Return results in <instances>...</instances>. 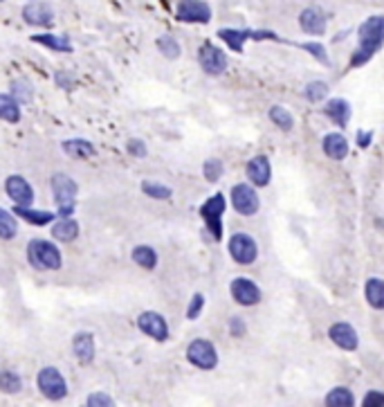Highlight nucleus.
I'll list each match as a JSON object with an SVG mask.
<instances>
[{
  "mask_svg": "<svg viewBox=\"0 0 384 407\" xmlns=\"http://www.w3.org/2000/svg\"><path fill=\"white\" fill-rule=\"evenodd\" d=\"M0 117L7 124H18L20 122V102L11 93L0 95Z\"/></svg>",
  "mask_w": 384,
  "mask_h": 407,
  "instance_id": "5701e85b",
  "label": "nucleus"
},
{
  "mask_svg": "<svg viewBox=\"0 0 384 407\" xmlns=\"http://www.w3.org/2000/svg\"><path fill=\"white\" fill-rule=\"evenodd\" d=\"M16 234H18V223H16L14 214H11L9 209L0 207V237L9 241V239H14Z\"/></svg>",
  "mask_w": 384,
  "mask_h": 407,
  "instance_id": "7c9ffc66",
  "label": "nucleus"
},
{
  "mask_svg": "<svg viewBox=\"0 0 384 407\" xmlns=\"http://www.w3.org/2000/svg\"><path fill=\"white\" fill-rule=\"evenodd\" d=\"M126 151H128L133 158H144V155H146V146H144L142 140H131V142L126 144Z\"/></svg>",
  "mask_w": 384,
  "mask_h": 407,
  "instance_id": "37998d69",
  "label": "nucleus"
},
{
  "mask_svg": "<svg viewBox=\"0 0 384 407\" xmlns=\"http://www.w3.org/2000/svg\"><path fill=\"white\" fill-rule=\"evenodd\" d=\"M328 338L332 340L335 347H340L342 351H355L357 344H360V338H357V331L349 324V322H335L328 329Z\"/></svg>",
  "mask_w": 384,
  "mask_h": 407,
  "instance_id": "dca6fc26",
  "label": "nucleus"
},
{
  "mask_svg": "<svg viewBox=\"0 0 384 407\" xmlns=\"http://www.w3.org/2000/svg\"><path fill=\"white\" fill-rule=\"evenodd\" d=\"M270 122H275V126L277 129H281V131H292L294 129V117H292V113L288 108H283V106H279V104H275L270 108Z\"/></svg>",
  "mask_w": 384,
  "mask_h": 407,
  "instance_id": "c85d7f7f",
  "label": "nucleus"
},
{
  "mask_svg": "<svg viewBox=\"0 0 384 407\" xmlns=\"http://www.w3.org/2000/svg\"><path fill=\"white\" fill-rule=\"evenodd\" d=\"M72 353L81 365H90L95 360V336L90 331H79L72 338Z\"/></svg>",
  "mask_w": 384,
  "mask_h": 407,
  "instance_id": "a211bd4d",
  "label": "nucleus"
},
{
  "mask_svg": "<svg viewBox=\"0 0 384 407\" xmlns=\"http://www.w3.org/2000/svg\"><path fill=\"white\" fill-rule=\"evenodd\" d=\"M11 95H14L20 104H30L32 102V85L25 79L14 81V85H11Z\"/></svg>",
  "mask_w": 384,
  "mask_h": 407,
  "instance_id": "e433bc0d",
  "label": "nucleus"
},
{
  "mask_svg": "<svg viewBox=\"0 0 384 407\" xmlns=\"http://www.w3.org/2000/svg\"><path fill=\"white\" fill-rule=\"evenodd\" d=\"M131 256L140 268L153 270L157 266V252H155V248H151V245H135Z\"/></svg>",
  "mask_w": 384,
  "mask_h": 407,
  "instance_id": "bb28decb",
  "label": "nucleus"
},
{
  "mask_svg": "<svg viewBox=\"0 0 384 407\" xmlns=\"http://www.w3.org/2000/svg\"><path fill=\"white\" fill-rule=\"evenodd\" d=\"M218 36L225 41L234 52H243L245 41H265V39H279V36L272 30H232V28H222L218 30Z\"/></svg>",
  "mask_w": 384,
  "mask_h": 407,
  "instance_id": "0eeeda50",
  "label": "nucleus"
},
{
  "mask_svg": "<svg viewBox=\"0 0 384 407\" xmlns=\"http://www.w3.org/2000/svg\"><path fill=\"white\" fill-rule=\"evenodd\" d=\"M384 45V16L366 18L357 30V50L351 57V68H360Z\"/></svg>",
  "mask_w": 384,
  "mask_h": 407,
  "instance_id": "f257e3e1",
  "label": "nucleus"
},
{
  "mask_svg": "<svg viewBox=\"0 0 384 407\" xmlns=\"http://www.w3.org/2000/svg\"><path fill=\"white\" fill-rule=\"evenodd\" d=\"M362 405L364 407H382L384 405V391H376V389L366 391V396L362 399Z\"/></svg>",
  "mask_w": 384,
  "mask_h": 407,
  "instance_id": "a19ab883",
  "label": "nucleus"
},
{
  "mask_svg": "<svg viewBox=\"0 0 384 407\" xmlns=\"http://www.w3.org/2000/svg\"><path fill=\"white\" fill-rule=\"evenodd\" d=\"M364 297L368 302L371 308H378V311H384V279L380 277H371L364 286Z\"/></svg>",
  "mask_w": 384,
  "mask_h": 407,
  "instance_id": "b1692460",
  "label": "nucleus"
},
{
  "mask_svg": "<svg viewBox=\"0 0 384 407\" xmlns=\"http://www.w3.org/2000/svg\"><path fill=\"white\" fill-rule=\"evenodd\" d=\"M371 140H373V131H357V146H371Z\"/></svg>",
  "mask_w": 384,
  "mask_h": 407,
  "instance_id": "c03bdc74",
  "label": "nucleus"
},
{
  "mask_svg": "<svg viewBox=\"0 0 384 407\" xmlns=\"http://www.w3.org/2000/svg\"><path fill=\"white\" fill-rule=\"evenodd\" d=\"M187 360L193 367L203 369V372H212V369H216V365H218V351L209 340L196 338L187 347Z\"/></svg>",
  "mask_w": 384,
  "mask_h": 407,
  "instance_id": "423d86ee",
  "label": "nucleus"
},
{
  "mask_svg": "<svg viewBox=\"0 0 384 407\" xmlns=\"http://www.w3.org/2000/svg\"><path fill=\"white\" fill-rule=\"evenodd\" d=\"M304 50L311 52V54H313L317 61H321L324 66H330V59H328V54H326V50H324V45H319V43H306Z\"/></svg>",
  "mask_w": 384,
  "mask_h": 407,
  "instance_id": "ea45409f",
  "label": "nucleus"
},
{
  "mask_svg": "<svg viewBox=\"0 0 384 407\" xmlns=\"http://www.w3.org/2000/svg\"><path fill=\"white\" fill-rule=\"evenodd\" d=\"M304 97L311 104H319L328 97V83L326 81H311L304 88Z\"/></svg>",
  "mask_w": 384,
  "mask_h": 407,
  "instance_id": "473e14b6",
  "label": "nucleus"
},
{
  "mask_svg": "<svg viewBox=\"0 0 384 407\" xmlns=\"http://www.w3.org/2000/svg\"><path fill=\"white\" fill-rule=\"evenodd\" d=\"M115 401L108 396L106 391H92L88 399H85V405L88 407H108V405H113Z\"/></svg>",
  "mask_w": 384,
  "mask_h": 407,
  "instance_id": "58836bf2",
  "label": "nucleus"
},
{
  "mask_svg": "<svg viewBox=\"0 0 384 407\" xmlns=\"http://www.w3.org/2000/svg\"><path fill=\"white\" fill-rule=\"evenodd\" d=\"M36 385L47 401H64L68 396V382L56 367H43L36 376Z\"/></svg>",
  "mask_w": 384,
  "mask_h": 407,
  "instance_id": "20e7f679",
  "label": "nucleus"
},
{
  "mask_svg": "<svg viewBox=\"0 0 384 407\" xmlns=\"http://www.w3.org/2000/svg\"><path fill=\"white\" fill-rule=\"evenodd\" d=\"M0 389L5 394H18L23 389V378L16 372H11V369H5L0 374Z\"/></svg>",
  "mask_w": 384,
  "mask_h": 407,
  "instance_id": "72a5a7b5",
  "label": "nucleus"
},
{
  "mask_svg": "<svg viewBox=\"0 0 384 407\" xmlns=\"http://www.w3.org/2000/svg\"><path fill=\"white\" fill-rule=\"evenodd\" d=\"M176 16L184 23H209L212 20V7L203 0H180Z\"/></svg>",
  "mask_w": 384,
  "mask_h": 407,
  "instance_id": "4468645a",
  "label": "nucleus"
},
{
  "mask_svg": "<svg viewBox=\"0 0 384 407\" xmlns=\"http://www.w3.org/2000/svg\"><path fill=\"white\" fill-rule=\"evenodd\" d=\"M61 149H64L68 155L77 158V160H88L92 155H97V149L88 142V140H81V138H74V140H66L61 144Z\"/></svg>",
  "mask_w": 384,
  "mask_h": 407,
  "instance_id": "393cba45",
  "label": "nucleus"
},
{
  "mask_svg": "<svg viewBox=\"0 0 384 407\" xmlns=\"http://www.w3.org/2000/svg\"><path fill=\"white\" fill-rule=\"evenodd\" d=\"M232 207L236 209L241 216H254L261 207V199H258L256 189L247 182H239L232 187Z\"/></svg>",
  "mask_w": 384,
  "mask_h": 407,
  "instance_id": "6e6552de",
  "label": "nucleus"
},
{
  "mask_svg": "<svg viewBox=\"0 0 384 407\" xmlns=\"http://www.w3.org/2000/svg\"><path fill=\"white\" fill-rule=\"evenodd\" d=\"M138 329L144 333V336L153 338L157 342H164L169 340V322L162 313H155V311H144L138 317Z\"/></svg>",
  "mask_w": 384,
  "mask_h": 407,
  "instance_id": "9d476101",
  "label": "nucleus"
},
{
  "mask_svg": "<svg viewBox=\"0 0 384 407\" xmlns=\"http://www.w3.org/2000/svg\"><path fill=\"white\" fill-rule=\"evenodd\" d=\"M225 196L222 194H214L209 196V199L200 205V216L205 220V225L209 230V234L214 237V241H220L222 239V214H225Z\"/></svg>",
  "mask_w": 384,
  "mask_h": 407,
  "instance_id": "39448f33",
  "label": "nucleus"
},
{
  "mask_svg": "<svg viewBox=\"0 0 384 407\" xmlns=\"http://www.w3.org/2000/svg\"><path fill=\"white\" fill-rule=\"evenodd\" d=\"M14 214L20 216L23 220H28L32 225H47V223H54V216H59L56 212H45V209H32V207H25V205H16Z\"/></svg>",
  "mask_w": 384,
  "mask_h": 407,
  "instance_id": "4be33fe9",
  "label": "nucleus"
},
{
  "mask_svg": "<svg viewBox=\"0 0 384 407\" xmlns=\"http://www.w3.org/2000/svg\"><path fill=\"white\" fill-rule=\"evenodd\" d=\"M247 178L252 180L254 187H265L272 180V165L265 155H254L247 163Z\"/></svg>",
  "mask_w": 384,
  "mask_h": 407,
  "instance_id": "6ab92c4d",
  "label": "nucleus"
},
{
  "mask_svg": "<svg viewBox=\"0 0 384 407\" xmlns=\"http://www.w3.org/2000/svg\"><path fill=\"white\" fill-rule=\"evenodd\" d=\"M28 261L36 270H59L64 266L61 250L47 239H32L28 243Z\"/></svg>",
  "mask_w": 384,
  "mask_h": 407,
  "instance_id": "f03ea898",
  "label": "nucleus"
},
{
  "mask_svg": "<svg viewBox=\"0 0 384 407\" xmlns=\"http://www.w3.org/2000/svg\"><path fill=\"white\" fill-rule=\"evenodd\" d=\"M222 174H225V165H222V160H218V158H209L203 165V176L207 178V182L220 180Z\"/></svg>",
  "mask_w": 384,
  "mask_h": 407,
  "instance_id": "f704fd0d",
  "label": "nucleus"
},
{
  "mask_svg": "<svg viewBox=\"0 0 384 407\" xmlns=\"http://www.w3.org/2000/svg\"><path fill=\"white\" fill-rule=\"evenodd\" d=\"M229 293L236 304L241 306H256L261 302V288L256 286V281H252L250 277H236L232 279Z\"/></svg>",
  "mask_w": 384,
  "mask_h": 407,
  "instance_id": "9b49d317",
  "label": "nucleus"
},
{
  "mask_svg": "<svg viewBox=\"0 0 384 407\" xmlns=\"http://www.w3.org/2000/svg\"><path fill=\"white\" fill-rule=\"evenodd\" d=\"M321 149L330 160H344L349 155V140L344 138L342 133H328L321 140Z\"/></svg>",
  "mask_w": 384,
  "mask_h": 407,
  "instance_id": "aec40b11",
  "label": "nucleus"
},
{
  "mask_svg": "<svg viewBox=\"0 0 384 407\" xmlns=\"http://www.w3.org/2000/svg\"><path fill=\"white\" fill-rule=\"evenodd\" d=\"M229 256L241 266H250L258 256V243L245 232H236L229 239Z\"/></svg>",
  "mask_w": 384,
  "mask_h": 407,
  "instance_id": "1a4fd4ad",
  "label": "nucleus"
},
{
  "mask_svg": "<svg viewBox=\"0 0 384 407\" xmlns=\"http://www.w3.org/2000/svg\"><path fill=\"white\" fill-rule=\"evenodd\" d=\"M34 43H41L47 45L49 50H56V52H72V45L68 41V36H54V34H39V36H32Z\"/></svg>",
  "mask_w": 384,
  "mask_h": 407,
  "instance_id": "c756f323",
  "label": "nucleus"
},
{
  "mask_svg": "<svg viewBox=\"0 0 384 407\" xmlns=\"http://www.w3.org/2000/svg\"><path fill=\"white\" fill-rule=\"evenodd\" d=\"M5 194H7L16 205L30 207V205L34 203V189H32V184L25 180L23 176H18V174L7 176V180H5Z\"/></svg>",
  "mask_w": 384,
  "mask_h": 407,
  "instance_id": "2eb2a0df",
  "label": "nucleus"
},
{
  "mask_svg": "<svg viewBox=\"0 0 384 407\" xmlns=\"http://www.w3.org/2000/svg\"><path fill=\"white\" fill-rule=\"evenodd\" d=\"M52 196H54V201L59 205V216L61 218H68L72 216L74 212V199H77V194H79V184L74 182L70 176L66 174H54L52 176Z\"/></svg>",
  "mask_w": 384,
  "mask_h": 407,
  "instance_id": "7ed1b4c3",
  "label": "nucleus"
},
{
  "mask_svg": "<svg viewBox=\"0 0 384 407\" xmlns=\"http://www.w3.org/2000/svg\"><path fill=\"white\" fill-rule=\"evenodd\" d=\"M198 61H200L203 70L207 75H222L227 70V57L222 50H218L212 43H203L200 50H198Z\"/></svg>",
  "mask_w": 384,
  "mask_h": 407,
  "instance_id": "f8f14e48",
  "label": "nucleus"
},
{
  "mask_svg": "<svg viewBox=\"0 0 384 407\" xmlns=\"http://www.w3.org/2000/svg\"><path fill=\"white\" fill-rule=\"evenodd\" d=\"M205 308V295L203 293H196L191 302H189V308H187V319H198Z\"/></svg>",
  "mask_w": 384,
  "mask_h": 407,
  "instance_id": "4c0bfd02",
  "label": "nucleus"
},
{
  "mask_svg": "<svg viewBox=\"0 0 384 407\" xmlns=\"http://www.w3.org/2000/svg\"><path fill=\"white\" fill-rule=\"evenodd\" d=\"M326 405L328 407H353L355 405V396L349 387H332L326 394Z\"/></svg>",
  "mask_w": 384,
  "mask_h": 407,
  "instance_id": "cd10ccee",
  "label": "nucleus"
},
{
  "mask_svg": "<svg viewBox=\"0 0 384 407\" xmlns=\"http://www.w3.org/2000/svg\"><path fill=\"white\" fill-rule=\"evenodd\" d=\"M157 47H160V52H162L167 59H178L180 57V43L173 39L171 34H164V36H160L157 39Z\"/></svg>",
  "mask_w": 384,
  "mask_h": 407,
  "instance_id": "c9c22d12",
  "label": "nucleus"
},
{
  "mask_svg": "<svg viewBox=\"0 0 384 407\" xmlns=\"http://www.w3.org/2000/svg\"><path fill=\"white\" fill-rule=\"evenodd\" d=\"M351 104L346 102V100H330V102H326V106H324V115L332 122V124H337V126H346L349 124V119H351Z\"/></svg>",
  "mask_w": 384,
  "mask_h": 407,
  "instance_id": "412c9836",
  "label": "nucleus"
},
{
  "mask_svg": "<svg viewBox=\"0 0 384 407\" xmlns=\"http://www.w3.org/2000/svg\"><path fill=\"white\" fill-rule=\"evenodd\" d=\"M142 191L148 196V199H155V201H169L173 194L171 187H167L162 182H153V180L142 182Z\"/></svg>",
  "mask_w": 384,
  "mask_h": 407,
  "instance_id": "2f4dec72",
  "label": "nucleus"
},
{
  "mask_svg": "<svg viewBox=\"0 0 384 407\" xmlns=\"http://www.w3.org/2000/svg\"><path fill=\"white\" fill-rule=\"evenodd\" d=\"M245 331H247V326H245V319H243V317H232V319H229V333H232L234 338H243Z\"/></svg>",
  "mask_w": 384,
  "mask_h": 407,
  "instance_id": "79ce46f5",
  "label": "nucleus"
},
{
  "mask_svg": "<svg viewBox=\"0 0 384 407\" xmlns=\"http://www.w3.org/2000/svg\"><path fill=\"white\" fill-rule=\"evenodd\" d=\"M23 18L32 28H49L54 23V9L43 0H32L23 7Z\"/></svg>",
  "mask_w": 384,
  "mask_h": 407,
  "instance_id": "ddd939ff",
  "label": "nucleus"
},
{
  "mask_svg": "<svg viewBox=\"0 0 384 407\" xmlns=\"http://www.w3.org/2000/svg\"><path fill=\"white\" fill-rule=\"evenodd\" d=\"M52 237L56 241H64V243H70L79 237V223L77 220H72L70 216L68 218H61L52 225Z\"/></svg>",
  "mask_w": 384,
  "mask_h": 407,
  "instance_id": "a878e982",
  "label": "nucleus"
},
{
  "mask_svg": "<svg viewBox=\"0 0 384 407\" xmlns=\"http://www.w3.org/2000/svg\"><path fill=\"white\" fill-rule=\"evenodd\" d=\"M326 14L319 7H306L299 14V28L311 34V36H321L326 32Z\"/></svg>",
  "mask_w": 384,
  "mask_h": 407,
  "instance_id": "f3484780",
  "label": "nucleus"
}]
</instances>
